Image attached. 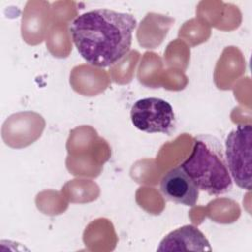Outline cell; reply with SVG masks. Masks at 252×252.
<instances>
[{
	"label": "cell",
	"mask_w": 252,
	"mask_h": 252,
	"mask_svg": "<svg viewBox=\"0 0 252 252\" xmlns=\"http://www.w3.org/2000/svg\"><path fill=\"white\" fill-rule=\"evenodd\" d=\"M135 17L110 9H95L76 17L69 32L79 54L92 66L106 68L130 50Z\"/></svg>",
	"instance_id": "cell-1"
},
{
	"label": "cell",
	"mask_w": 252,
	"mask_h": 252,
	"mask_svg": "<svg viewBox=\"0 0 252 252\" xmlns=\"http://www.w3.org/2000/svg\"><path fill=\"white\" fill-rule=\"evenodd\" d=\"M179 166L199 190L209 195H221L232 188V178L226 165L222 147L213 136L196 137L192 153Z\"/></svg>",
	"instance_id": "cell-2"
},
{
	"label": "cell",
	"mask_w": 252,
	"mask_h": 252,
	"mask_svg": "<svg viewBox=\"0 0 252 252\" xmlns=\"http://www.w3.org/2000/svg\"><path fill=\"white\" fill-rule=\"evenodd\" d=\"M251 124H239L224 142V158L232 181L241 189H251Z\"/></svg>",
	"instance_id": "cell-3"
},
{
	"label": "cell",
	"mask_w": 252,
	"mask_h": 252,
	"mask_svg": "<svg viewBox=\"0 0 252 252\" xmlns=\"http://www.w3.org/2000/svg\"><path fill=\"white\" fill-rule=\"evenodd\" d=\"M133 125L146 133L170 134L175 126V115L169 102L158 97L137 100L131 108Z\"/></svg>",
	"instance_id": "cell-4"
},
{
	"label": "cell",
	"mask_w": 252,
	"mask_h": 252,
	"mask_svg": "<svg viewBox=\"0 0 252 252\" xmlns=\"http://www.w3.org/2000/svg\"><path fill=\"white\" fill-rule=\"evenodd\" d=\"M159 189L166 200L188 207L196 205L200 191L179 165L162 176Z\"/></svg>",
	"instance_id": "cell-5"
},
{
	"label": "cell",
	"mask_w": 252,
	"mask_h": 252,
	"mask_svg": "<svg viewBox=\"0 0 252 252\" xmlns=\"http://www.w3.org/2000/svg\"><path fill=\"white\" fill-rule=\"evenodd\" d=\"M158 251H212V247L199 228L186 224L164 236Z\"/></svg>",
	"instance_id": "cell-6"
}]
</instances>
